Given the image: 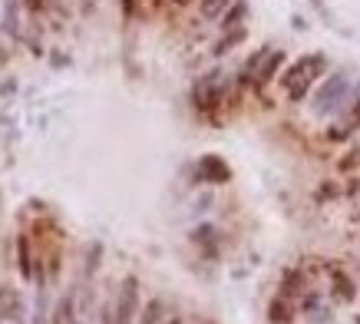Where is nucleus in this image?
Returning <instances> with one entry per match:
<instances>
[{
  "instance_id": "obj_4",
  "label": "nucleus",
  "mask_w": 360,
  "mask_h": 324,
  "mask_svg": "<svg viewBox=\"0 0 360 324\" xmlns=\"http://www.w3.org/2000/svg\"><path fill=\"white\" fill-rule=\"evenodd\" d=\"M198 179H202V182L221 185L231 179V169L219 159V156H202V159H198Z\"/></svg>"
},
{
  "instance_id": "obj_14",
  "label": "nucleus",
  "mask_w": 360,
  "mask_h": 324,
  "mask_svg": "<svg viewBox=\"0 0 360 324\" xmlns=\"http://www.w3.org/2000/svg\"><path fill=\"white\" fill-rule=\"evenodd\" d=\"M20 271L30 278V271H33V265H30V242L27 238H20Z\"/></svg>"
},
{
  "instance_id": "obj_19",
  "label": "nucleus",
  "mask_w": 360,
  "mask_h": 324,
  "mask_svg": "<svg viewBox=\"0 0 360 324\" xmlns=\"http://www.w3.org/2000/svg\"><path fill=\"white\" fill-rule=\"evenodd\" d=\"M357 324H360V321H357Z\"/></svg>"
},
{
  "instance_id": "obj_1",
  "label": "nucleus",
  "mask_w": 360,
  "mask_h": 324,
  "mask_svg": "<svg viewBox=\"0 0 360 324\" xmlns=\"http://www.w3.org/2000/svg\"><path fill=\"white\" fill-rule=\"evenodd\" d=\"M321 70H324V56L314 54V56H307V60H301V63H295L288 73L281 76V83L288 87V93H291V99H295V103H301V99H304L307 87H311V80H314Z\"/></svg>"
},
{
  "instance_id": "obj_11",
  "label": "nucleus",
  "mask_w": 360,
  "mask_h": 324,
  "mask_svg": "<svg viewBox=\"0 0 360 324\" xmlns=\"http://www.w3.org/2000/svg\"><path fill=\"white\" fill-rule=\"evenodd\" d=\"M229 4L231 0H202V17H205V20H215L219 13H225Z\"/></svg>"
},
{
  "instance_id": "obj_18",
  "label": "nucleus",
  "mask_w": 360,
  "mask_h": 324,
  "mask_svg": "<svg viewBox=\"0 0 360 324\" xmlns=\"http://www.w3.org/2000/svg\"><path fill=\"white\" fill-rule=\"evenodd\" d=\"M169 324H182V321H169Z\"/></svg>"
},
{
  "instance_id": "obj_15",
  "label": "nucleus",
  "mask_w": 360,
  "mask_h": 324,
  "mask_svg": "<svg viewBox=\"0 0 360 324\" xmlns=\"http://www.w3.org/2000/svg\"><path fill=\"white\" fill-rule=\"evenodd\" d=\"M357 162H360V149H354V152H350V159H344V162H340V169H354Z\"/></svg>"
},
{
  "instance_id": "obj_3",
  "label": "nucleus",
  "mask_w": 360,
  "mask_h": 324,
  "mask_svg": "<svg viewBox=\"0 0 360 324\" xmlns=\"http://www.w3.org/2000/svg\"><path fill=\"white\" fill-rule=\"evenodd\" d=\"M136 298H139V281L126 278V281H122L120 308H116V324H132V314H136Z\"/></svg>"
},
{
  "instance_id": "obj_13",
  "label": "nucleus",
  "mask_w": 360,
  "mask_h": 324,
  "mask_svg": "<svg viewBox=\"0 0 360 324\" xmlns=\"http://www.w3.org/2000/svg\"><path fill=\"white\" fill-rule=\"evenodd\" d=\"M271 321L274 324H288V321H291V311H288V304H284V301H274L271 304Z\"/></svg>"
},
{
  "instance_id": "obj_17",
  "label": "nucleus",
  "mask_w": 360,
  "mask_h": 324,
  "mask_svg": "<svg viewBox=\"0 0 360 324\" xmlns=\"http://www.w3.org/2000/svg\"><path fill=\"white\" fill-rule=\"evenodd\" d=\"M175 4H179V7H186V4H188V0H175Z\"/></svg>"
},
{
  "instance_id": "obj_5",
  "label": "nucleus",
  "mask_w": 360,
  "mask_h": 324,
  "mask_svg": "<svg viewBox=\"0 0 360 324\" xmlns=\"http://www.w3.org/2000/svg\"><path fill=\"white\" fill-rule=\"evenodd\" d=\"M344 89H347V76H334L328 87L317 93V113H328L330 106H338V99Z\"/></svg>"
},
{
  "instance_id": "obj_7",
  "label": "nucleus",
  "mask_w": 360,
  "mask_h": 324,
  "mask_svg": "<svg viewBox=\"0 0 360 324\" xmlns=\"http://www.w3.org/2000/svg\"><path fill=\"white\" fill-rule=\"evenodd\" d=\"M281 63H284V54H281V50H278V54H268L262 63H258V70H255V80H258V83H268V80L278 73V66H281Z\"/></svg>"
},
{
  "instance_id": "obj_2",
  "label": "nucleus",
  "mask_w": 360,
  "mask_h": 324,
  "mask_svg": "<svg viewBox=\"0 0 360 324\" xmlns=\"http://www.w3.org/2000/svg\"><path fill=\"white\" fill-rule=\"evenodd\" d=\"M219 99H221V80H219V73H205L195 83V106L205 113V109L219 106Z\"/></svg>"
},
{
  "instance_id": "obj_8",
  "label": "nucleus",
  "mask_w": 360,
  "mask_h": 324,
  "mask_svg": "<svg viewBox=\"0 0 360 324\" xmlns=\"http://www.w3.org/2000/svg\"><path fill=\"white\" fill-rule=\"evenodd\" d=\"M245 37H248V33H245V27H231V30L225 33V37H221L219 44H215V54H219V56H221V54H229L231 46H238L241 40H245Z\"/></svg>"
},
{
  "instance_id": "obj_6",
  "label": "nucleus",
  "mask_w": 360,
  "mask_h": 324,
  "mask_svg": "<svg viewBox=\"0 0 360 324\" xmlns=\"http://www.w3.org/2000/svg\"><path fill=\"white\" fill-rule=\"evenodd\" d=\"M0 318L4 321H20L23 318V301L13 288H0Z\"/></svg>"
},
{
  "instance_id": "obj_12",
  "label": "nucleus",
  "mask_w": 360,
  "mask_h": 324,
  "mask_svg": "<svg viewBox=\"0 0 360 324\" xmlns=\"http://www.w3.org/2000/svg\"><path fill=\"white\" fill-rule=\"evenodd\" d=\"M56 324H73V298L66 294L60 301V311H56Z\"/></svg>"
},
{
  "instance_id": "obj_16",
  "label": "nucleus",
  "mask_w": 360,
  "mask_h": 324,
  "mask_svg": "<svg viewBox=\"0 0 360 324\" xmlns=\"http://www.w3.org/2000/svg\"><path fill=\"white\" fill-rule=\"evenodd\" d=\"M354 123L360 126V99H357V106H354Z\"/></svg>"
},
{
  "instance_id": "obj_10",
  "label": "nucleus",
  "mask_w": 360,
  "mask_h": 324,
  "mask_svg": "<svg viewBox=\"0 0 360 324\" xmlns=\"http://www.w3.org/2000/svg\"><path fill=\"white\" fill-rule=\"evenodd\" d=\"M139 324H162V301H159V298H153V301L146 304Z\"/></svg>"
},
{
  "instance_id": "obj_9",
  "label": "nucleus",
  "mask_w": 360,
  "mask_h": 324,
  "mask_svg": "<svg viewBox=\"0 0 360 324\" xmlns=\"http://www.w3.org/2000/svg\"><path fill=\"white\" fill-rule=\"evenodd\" d=\"M245 13H248V4H231L229 13H221V30H231V27H238V20H245Z\"/></svg>"
}]
</instances>
